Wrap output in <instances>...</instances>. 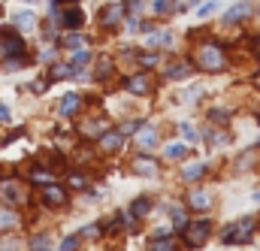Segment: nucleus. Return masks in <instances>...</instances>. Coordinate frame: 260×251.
Here are the masks:
<instances>
[{"mask_svg": "<svg viewBox=\"0 0 260 251\" xmlns=\"http://www.w3.org/2000/svg\"><path fill=\"white\" fill-rule=\"evenodd\" d=\"M179 130H182V136H185L188 142H197V133H194V127H191V124H182Z\"/></svg>", "mask_w": 260, "mask_h": 251, "instance_id": "nucleus-33", "label": "nucleus"}, {"mask_svg": "<svg viewBox=\"0 0 260 251\" xmlns=\"http://www.w3.org/2000/svg\"><path fill=\"white\" fill-rule=\"evenodd\" d=\"M70 185L82 191V188H85V176H70Z\"/></svg>", "mask_w": 260, "mask_h": 251, "instance_id": "nucleus-39", "label": "nucleus"}, {"mask_svg": "<svg viewBox=\"0 0 260 251\" xmlns=\"http://www.w3.org/2000/svg\"><path fill=\"white\" fill-rule=\"evenodd\" d=\"M67 76H73V67L70 64H55L48 70V79H67Z\"/></svg>", "mask_w": 260, "mask_h": 251, "instance_id": "nucleus-19", "label": "nucleus"}, {"mask_svg": "<svg viewBox=\"0 0 260 251\" xmlns=\"http://www.w3.org/2000/svg\"><path fill=\"white\" fill-rule=\"evenodd\" d=\"M100 230H103L100 224H91V227H85V230H82V236H88V239H91V236H97Z\"/></svg>", "mask_w": 260, "mask_h": 251, "instance_id": "nucleus-38", "label": "nucleus"}, {"mask_svg": "<svg viewBox=\"0 0 260 251\" xmlns=\"http://www.w3.org/2000/svg\"><path fill=\"white\" fill-rule=\"evenodd\" d=\"M0 55L3 58H18L24 55V42L15 30H0Z\"/></svg>", "mask_w": 260, "mask_h": 251, "instance_id": "nucleus-4", "label": "nucleus"}, {"mask_svg": "<svg viewBox=\"0 0 260 251\" xmlns=\"http://www.w3.org/2000/svg\"><path fill=\"white\" fill-rule=\"evenodd\" d=\"M209 233H212V224H209V221H194V224H188V227H185V239H188V245H191V248L206 245Z\"/></svg>", "mask_w": 260, "mask_h": 251, "instance_id": "nucleus-3", "label": "nucleus"}, {"mask_svg": "<svg viewBox=\"0 0 260 251\" xmlns=\"http://www.w3.org/2000/svg\"><path fill=\"white\" fill-rule=\"evenodd\" d=\"M167 155H170V158H185V148H182V145H170Z\"/></svg>", "mask_w": 260, "mask_h": 251, "instance_id": "nucleus-36", "label": "nucleus"}, {"mask_svg": "<svg viewBox=\"0 0 260 251\" xmlns=\"http://www.w3.org/2000/svg\"><path fill=\"white\" fill-rule=\"evenodd\" d=\"M79 248V236H67L64 242H61V248L58 251H76Z\"/></svg>", "mask_w": 260, "mask_h": 251, "instance_id": "nucleus-29", "label": "nucleus"}, {"mask_svg": "<svg viewBox=\"0 0 260 251\" xmlns=\"http://www.w3.org/2000/svg\"><path fill=\"white\" fill-rule=\"evenodd\" d=\"M154 12H158V15L173 12V0H154Z\"/></svg>", "mask_w": 260, "mask_h": 251, "instance_id": "nucleus-28", "label": "nucleus"}, {"mask_svg": "<svg viewBox=\"0 0 260 251\" xmlns=\"http://www.w3.org/2000/svg\"><path fill=\"white\" fill-rule=\"evenodd\" d=\"M12 21H15V27H21V30H33V27H36V15H33L30 9L15 12V15H12Z\"/></svg>", "mask_w": 260, "mask_h": 251, "instance_id": "nucleus-11", "label": "nucleus"}, {"mask_svg": "<svg viewBox=\"0 0 260 251\" xmlns=\"http://www.w3.org/2000/svg\"><path fill=\"white\" fill-rule=\"evenodd\" d=\"M215 9H218V3H215V0H209V3H203V6L197 9V15H200V18H206V15H212Z\"/></svg>", "mask_w": 260, "mask_h": 251, "instance_id": "nucleus-27", "label": "nucleus"}, {"mask_svg": "<svg viewBox=\"0 0 260 251\" xmlns=\"http://www.w3.org/2000/svg\"><path fill=\"white\" fill-rule=\"evenodd\" d=\"M27 3H36V0H27Z\"/></svg>", "mask_w": 260, "mask_h": 251, "instance_id": "nucleus-42", "label": "nucleus"}, {"mask_svg": "<svg viewBox=\"0 0 260 251\" xmlns=\"http://www.w3.org/2000/svg\"><path fill=\"white\" fill-rule=\"evenodd\" d=\"M257 48H260V42H257Z\"/></svg>", "mask_w": 260, "mask_h": 251, "instance_id": "nucleus-43", "label": "nucleus"}, {"mask_svg": "<svg viewBox=\"0 0 260 251\" xmlns=\"http://www.w3.org/2000/svg\"><path fill=\"white\" fill-rule=\"evenodd\" d=\"M15 224H18V215H12V212L0 209V230H9V227H15Z\"/></svg>", "mask_w": 260, "mask_h": 251, "instance_id": "nucleus-22", "label": "nucleus"}, {"mask_svg": "<svg viewBox=\"0 0 260 251\" xmlns=\"http://www.w3.org/2000/svg\"><path fill=\"white\" fill-rule=\"evenodd\" d=\"M148 42H151V45H161V48H164V45L170 48V45H173V36H170V33H154Z\"/></svg>", "mask_w": 260, "mask_h": 251, "instance_id": "nucleus-23", "label": "nucleus"}, {"mask_svg": "<svg viewBox=\"0 0 260 251\" xmlns=\"http://www.w3.org/2000/svg\"><path fill=\"white\" fill-rule=\"evenodd\" d=\"M173 221L182 227V224H185V212H182V209H173Z\"/></svg>", "mask_w": 260, "mask_h": 251, "instance_id": "nucleus-40", "label": "nucleus"}, {"mask_svg": "<svg viewBox=\"0 0 260 251\" xmlns=\"http://www.w3.org/2000/svg\"><path fill=\"white\" fill-rule=\"evenodd\" d=\"M203 173H206L203 164H191V167H185V179H200Z\"/></svg>", "mask_w": 260, "mask_h": 251, "instance_id": "nucleus-24", "label": "nucleus"}, {"mask_svg": "<svg viewBox=\"0 0 260 251\" xmlns=\"http://www.w3.org/2000/svg\"><path fill=\"white\" fill-rule=\"evenodd\" d=\"M139 145L142 148H154L158 145V130L154 127H142L139 130Z\"/></svg>", "mask_w": 260, "mask_h": 251, "instance_id": "nucleus-16", "label": "nucleus"}, {"mask_svg": "<svg viewBox=\"0 0 260 251\" xmlns=\"http://www.w3.org/2000/svg\"><path fill=\"white\" fill-rule=\"evenodd\" d=\"M112 73V61H100V67H97V79H106Z\"/></svg>", "mask_w": 260, "mask_h": 251, "instance_id": "nucleus-30", "label": "nucleus"}, {"mask_svg": "<svg viewBox=\"0 0 260 251\" xmlns=\"http://www.w3.org/2000/svg\"><path fill=\"white\" fill-rule=\"evenodd\" d=\"M79 106H82V97H79V94H67V97L61 100L58 112H61L64 118H70V115H76V112H79Z\"/></svg>", "mask_w": 260, "mask_h": 251, "instance_id": "nucleus-8", "label": "nucleus"}, {"mask_svg": "<svg viewBox=\"0 0 260 251\" xmlns=\"http://www.w3.org/2000/svg\"><path fill=\"white\" fill-rule=\"evenodd\" d=\"M212 121H218V124H227V121H230V115L218 109V112H212Z\"/></svg>", "mask_w": 260, "mask_h": 251, "instance_id": "nucleus-35", "label": "nucleus"}, {"mask_svg": "<svg viewBox=\"0 0 260 251\" xmlns=\"http://www.w3.org/2000/svg\"><path fill=\"white\" fill-rule=\"evenodd\" d=\"M33 182H42V185H48V182H51V176H48V173H42V170H36V173H33Z\"/></svg>", "mask_w": 260, "mask_h": 251, "instance_id": "nucleus-37", "label": "nucleus"}, {"mask_svg": "<svg viewBox=\"0 0 260 251\" xmlns=\"http://www.w3.org/2000/svg\"><path fill=\"white\" fill-rule=\"evenodd\" d=\"M148 206H151V200L148 197H139L130 209H133V218H142V215H148Z\"/></svg>", "mask_w": 260, "mask_h": 251, "instance_id": "nucleus-21", "label": "nucleus"}, {"mask_svg": "<svg viewBox=\"0 0 260 251\" xmlns=\"http://www.w3.org/2000/svg\"><path fill=\"white\" fill-rule=\"evenodd\" d=\"M158 61H161L158 55H139V64H142V67H154Z\"/></svg>", "mask_w": 260, "mask_h": 251, "instance_id": "nucleus-34", "label": "nucleus"}, {"mask_svg": "<svg viewBox=\"0 0 260 251\" xmlns=\"http://www.w3.org/2000/svg\"><path fill=\"white\" fill-rule=\"evenodd\" d=\"M9 118H12V112H9V109H6V106H3V103H0V124H6V121H9Z\"/></svg>", "mask_w": 260, "mask_h": 251, "instance_id": "nucleus-41", "label": "nucleus"}, {"mask_svg": "<svg viewBox=\"0 0 260 251\" xmlns=\"http://www.w3.org/2000/svg\"><path fill=\"white\" fill-rule=\"evenodd\" d=\"M248 12H251V6H248V3H239V6H233V9L224 15V21H227V24H236V21L248 18Z\"/></svg>", "mask_w": 260, "mask_h": 251, "instance_id": "nucleus-15", "label": "nucleus"}, {"mask_svg": "<svg viewBox=\"0 0 260 251\" xmlns=\"http://www.w3.org/2000/svg\"><path fill=\"white\" fill-rule=\"evenodd\" d=\"M188 206L197 209V212H206V209H212V197L206 191H191L188 194Z\"/></svg>", "mask_w": 260, "mask_h": 251, "instance_id": "nucleus-7", "label": "nucleus"}, {"mask_svg": "<svg viewBox=\"0 0 260 251\" xmlns=\"http://www.w3.org/2000/svg\"><path fill=\"white\" fill-rule=\"evenodd\" d=\"M30 248L33 251H48L51 245H48V236H36L33 242H30Z\"/></svg>", "mask_w": 260, "mask_h": 251, "instance_id": "nucleus-26", "label": "nucleus"}, {"mask_svg": "<svg viewBox=\"0 0 260 251\" xmlns=\"http://www.w3.org/2000/svg\"><path fill=\"white\" fill-rule=\"evenodd\" d=\"M18 67H24V55H18V58H6V70H18Z\"/></svg>", "mask_w": 260, "mask_h": 251, "instance_id": "nucleus-32", "label": "nucleus"}, {"mask_svg": "<svg viewBox=\"0 0 260 251\" xmlns=\"http://www.w3.org/2000/svg\"><path fill=\"white\" fill-rule=\"evenodd\" d=\"M148 88H151L148 76H133V79H127V91H130V94H148Z\"/></svg>", "mask_w": 260, "mask_h": 251, "instance_id": "nucleus-14", "label": "nucleus"}, {"mask_svg": "<svg viewBox=\"0 0 260 251\" xmlns=\"http://www.w3.org/2000/svg\"><path fill=\"white\" fill-rule=\"evenodd\" d=\"M88 61H91V55H88L85 48H82V52H76V55H73V61H70V67H73V73H82V70L88 67Z\"/></svg>", "mask_w": 260, "mask_h": 251, "instance_id": "nucleus-18", "label": "nucleus"}, {"mask_svg": "<svg viewBox=\"0 0 260 251\" xmlns=\"http://www.w3.org/2000/svg\"><path fill=\"white\" fill-rule=\"evenodd\" d=\"M121 142H124V139H121V133H115V130H106V133L100 136V148H103V152H118Z\"/></svg>", "mask_w": 260, "mask_h": 251, "instance_id": "nucleus-12", "label": "nucleus"}, {"mask_svg": "<svg viewBox=\"0 0 260 251\" xmlns=\"http://www.w3.org/2000/svg\"><path fill=\"white\" fill-rule=\"evenodd\" d=\"M55 21H58V24H64L67 30H76V27H82L85 15H82V9L70 6V9H64V12H55Z\"/></svg>", "mask_w": 260, "mask_h": 251, "instance_id": "nucleus-5", "label": "nucleus"}, {"mask_svg": "<svg viewBox=\"0 0 260 251\" xmlns=\"http://www.w3.org/2000/svg\"><path fill=\"white\" fill-rule=\"evenodd\" d=\"M42 197H45V203L48 206H64L67 203V194H64V188H58V185H42Z\"/></svg>", "mask_w": 260, "mask_h": 251, "instance_id": "nucleus-6", "label": "nucleus"}, {"mask_svg": "<svg viewBox=\"0 0 260 251\" xmlns=\"http://www.w3.org/2000/svg\"><path fill=\"white\" fill-rule=\"evenodd\" d=\"M121 15H124V6H106V9L100 12V21H103L106 27H112V24L121 21Z\"/></svg>", "mask_w": 260, "mask_h": 251, "instance_id": "nucleus-13", "label": "nucleus"}, {"mask_svg": "<svg viewBox=\"0 0 260 251\" xmlns=\"http://www.w3.org/2000/svg\"><path fill=\"white\" fill-rule=\"evenodd\" d=\"M136 173H139V176H158V164H154L151 158H139V161H136Z\"/></svg>", "mask_w": 260, "mask_h": 251, "instance_id": "nucleus-17", "label": "nucleus"}, {"mask_svg": "<svg viewBox=\"0 0 260 251\" xmlns=\"http://www.w3.org/2000/svg\"><path fill=\"white\" fill-rule=\"evenodd\" d=\"M173 236L170 233H151V242H148V251H173Z\"/></svg>", "mask_w": 260, "mask_h": 251, "instance_id": "nucleus-10", "label": "nucleus"}, {"mask_svg": "<svg viewBox=\"0 0 260 251\" xmlns=\"http://www.w3.org/2000/svg\"><path fill=\"white\" fill-rule=\"evenodd\" d=\"M188 73H191V64H176L167 70V79H185Z\"/></svg>", "mask_w": 260, "mask_h": 251, "instance_id": "nucleus-20", "label": "nucleus"}, {"mask_svg": "<svg viewBox=\"0 0 260 251\" xmlns=\"http://www.w3.org/2000/svg\"><path fill=\"white\" fill-rule=\"evenodd\" d=\"M142 3H145V0H124L121 6H124V12H127V15H133V12H136V9H139Z\"/></svg>", "mask_w": 260, "mask_h": 251, "instance_id": "nucleus-31", "label": "nucleus"}, {"mask_svg": "<svg viewBox=\"0 0 260 251\" xmlns=\"http://www.w3.org/2000/svg\"><path fill=\"white\" fill-rule=\"evenodd\" d=\"M82 42H85V39H82L79 33H67V36H64V45H67V48H82Z\"/></svg>", "mask_w": 260, "mask_h": 251, "instance_id": "nucleus-25", "label": "nucleus"}, {"mask_svg": "<svg viewBox=\"0 0 260 251\" xmlns=\"http://www.w3.org/2000/svg\"><path fill=\"white\" fill-rule=\"evenodd\" d=\"M0 197H3L6 203H21V200H24V194H21V188H18L15 182H3V185H0Z\"/></svg>", "mask_w": 260, "mask_h": 251, "instance_id": "nucleus-9", "label": "nucleus"}, {"mask_svg": "<svg viewBox=\"0 0 260 251\" xmlns=\"http://www.w3.org/2000/svg\"><path fill=\"white\" fill-rule=\"evenodd\" d=\"M194 61H197L203 70H209V73H215V70H224V64H227V58H224V48H221V45H215V42H203V45L197 48Z\"/></svg>", "mask_w": 260, "mask_h": 251, "instance_id": "nucleus-1", "label": "nucleus"}, {"mask_svg": "<svg viewBox=\"0 0 260 251\" xmlns=\"http://www.w3.org/2000/svg\"><path fill=\"white\" fill-rule=\"evenodd\" d=\"M254 227H257V221H254V218H245V221H239V224L227 227L221 239H224L227 245H236V242H248V239H251V230H254Z\"/></svg>", "mask_w": 260, "mask_h": 251, "instance_id": "nucleus-2", "label": "nucleus"}]
</instances>
